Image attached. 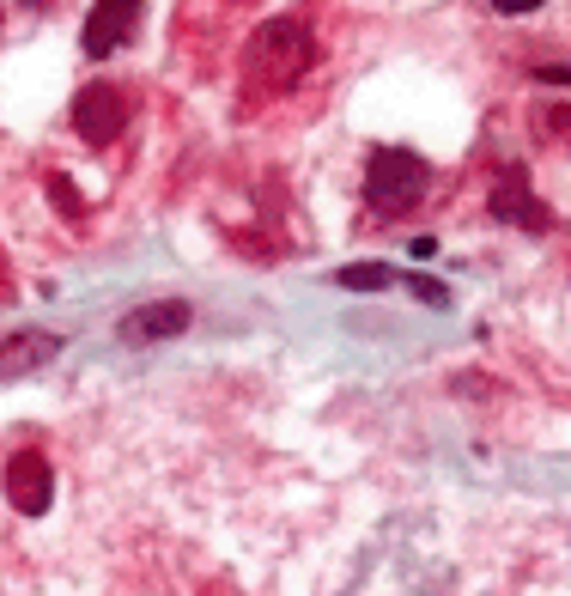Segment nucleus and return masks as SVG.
Here are the masks:
<instances>
[{
    "label": "nucleus",
    "instance_id": "f257e3e1",
    "mask_svg": "<svg viewBox=\"0 0 571 596\" xmlns=\"http://www.w3.org/2000/svg\"><path fill=\"white\" fill-rule=\"evenodd\" d=\"M304 67H310V37H304V25H298V19H268V25L250 37L243 61H237L243 98H250V104H268V98L292 92V86L304 80Z\"/></svg>",
    "mask_w": 571,
    "mask_h": 596
},
{
    "label": "nucleus",
    "instance_id": "f03ea898",
    "mask_svg": "<svg viewBox=\"0 0 571 596\" xmlns=\"http://www.w3.org/2000/svg\"><path fill=\"white\" fill-rule=\"evenodd\" d=\"M432 189V165L420 153H407V146H377L371 165H365V201L395 219V213H414Z\"/></svg>",
    "mask_w": 571,
    "mask_h": 596
},
{
    "label": "nucleus",
    "instance_id": "7ed1b4c3",
    "mask_svg": "<svg viewBox=\"0 0 571 596\" xmlns=\"http://www.w3.org/2000/svg\"><path fill=\"white\" fill-rule=\"evenodd\" d=\"M73 128H79V140H86V146L122 140V128H128V98H122L116 86H86V92L73 98Z\"/></svg>",
    "mask_w": 571,
    "mask_h": 596
},
{
    "label": "nucleus",
    "instance_id": "20e7f679",
    "mask_svg": "<svg viewBox=\"0 0 571 596\" xmlns=\"http://www.w3.org/2000/svg\"><path fill=\"white\" fill-rule=\"evenodd\" d=\"M493 219H505V226H517V232H547L553 226V213L541 207V195L529 189V177H523V165H505L499 171V183H493Z\"/></svg>",
    "mask_w": 571,
    "mask_h": 596
},
{
    "label": "nucleus",
    "instance_id": "39448f33",
    "mask_svg": "<svg viewBox=\"0 0 571 596\" xmlns=\"http://www.w3.org/2000/svg\"><path fill=\"white\" fill-rule=\"evenodd\" d=\"M7 499H13V511H25V517H43L49 499H55V469H49L43 451H31V444L7 457Z\"/></svg>",
    "mask_w": 571,
    "mask_h": 596
},
{
    "label": "nucleus",
    "instance_id": "423d86ee",
    "mask_svg": "<svg viewBox=\"0 0 571 596\" xmlns=\"http://www.w3.org/2000/svg\"><path fill=\"white\" fill-rule=\"evenodd\" d=\"M140 7H146V0H98V7H92V19H86V31H79V49H86L92 61L116 55V49L134 37V25H140Z\"/></svg>",
    "mask_w": 571,
    "mask_h": 596
},
{
    "label": "nucleus",
    "instance_id": "0eeeda50",
    "mask_svg": "<svg viewBox=\"0 0 571 596\" xmlns=\"http://www.w3.org/2000/svg\"><path fill=\"white\" fill-rule=\"evenodd\" d=\"M183 329H189V305H183V298H152V305H140V311H128V317L116 323V335H122L128 347L177 341Z\"/></svg>",
    "mask_w": 571,
    "mask_h": 596
},
{
    "label": "nucleus",
    "instance_id": "6e6552de",
    "mask_svg": "<svg viewBox=\"0 0 571 596\" xmlns=\"http://www.w3.org/2000/svg\"><path fill=\"white\" fill-rule=\"evenodd\" d=\"M55 353H61V335H49V329L13 335L7 347H0V384H7V378H25V371H37V365H49Z\"/></svg>",
    "mask_w": 571,
    "mask_h": 596
},
{
    "label": "nucleus",
    "instance_id": "1a4fd4ad",
    "mask_svg": "<svg viewBox=\"0 0 571 596\" xmlns=\"http://www.w3.org/2000/svg\"><path fill=\"white\" fill-rule=\"evenodd\" d=\"M335 286L341 292H383V286H395V268L389 262H347L335 274Z\"/></svg>",
    "mask_w": 571,
    "mask_h": 596
},
{
    "label": "nucleus",
    "instance_id": "9d476101",
    "mask_svg": "<svg viewBox=\"0 0 571 596\" xmlns=\"http://www.w3.org/2000/svg\"><path fill=\"white\" fill-rule=\"evenodd\" d=\"M49 195H55V207H61L67 219H79V213H86V201H79V189H73L61 171H49Z\"/></svg>",
    "mask_w": 571,
    "mask_h": 596
},
{
    "label": "nucleus",
    "instance_id": "9b49d317",
    "mask_svg": "<svg viewBox=\"0 0 571 596\" xmlns=\"http://www.w3.org/2000/svg\"><path fill=\"white\" fill-rule=\"evenodd\" d=\"M414 298H426V305H438V311L450 305V292H444L438 280H414Z\"/></svg>",
    "mask_w": 571,
    "mask_h": 596
},
{
    "label": "nucleus",
    "instance_id": "f8f14e48",
    "mask_svg": "<svg viewBox=\"0 0 571 596\" xmlns=\"http://www.w3.org/2000/svg\"><path fill=\"white\" fill-rule=\"evenodd\" d=\"M493 7H499V13H535L541 0H493Z\"/></svg>",
    "mask_w": 571,
    "mask_h": 596
},
{
    "label": "nucleus",
    "instance_id": "ddd939ff",
    "mask_svg": "<svg viewBox=\"0 0 571 596\" xmlns=\"http://www.w3.org/2000/svg\"><path fill=\"white\" fill-rule=\"evenodd\" d=\"M31 7H43V0H31Z\"/></svg>",
    "mask_w": 571,
    "mask_h": 596
}]
</instances>
